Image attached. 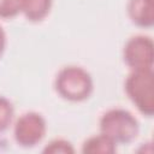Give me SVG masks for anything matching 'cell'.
I'll return each mask as SVG.
<instances>
[{"mask_svg":"<svg viewBox=\"0 0 154 154\" xmlns=\"http://www.w3.org/2000/svg\"><path fill=\"white\" fill-rule=\"evenodd\" d=\"M54 87L57 93L65 100L79 102L87 100L93 90L94 82L90 73L82 66H64L55 76Z\"/></svg>","mask_w":154,"mask_h":154,"instance_id":"6da1fadb","label":"cell"},{"mask_svg":"<svg viewBox=\"0 0 154 154\" xmlns=\"http://www.w3.org/2000/svg\"><path fill=\"white\" fill-rule=\"evenodd\" d=\"M124 89L130 101L144 116L154 113V72L153 69L131 70L128 75Z\"/></svg>","mask_w":154,"mask_h":154,"instance_id":"7a4b0ae2","label":"cell"},{"mask_svg":"<svg viewBox=\"0 0 154 154\" xmlns=\"http://www.w3.org/2000/svg\"><path fill=\"white\" fill-rule=\"evenodd\" d=\"M100 132L107 135L117 144L132 142L140 131L137 118L128 109L111 108L106 111L99 122Z\"/></svg>","mask_w":154,"mask_h":154,"instance_id":"3957f363","label":"cell"},{"mask_svg":"<svg viewBox=\"0 0 154 154\" xmlns=\"http://www.w3.org/2000/svg\"><path fill=\"white\" fill-rule=\"evenodd\" d=\"M46 131L47 123L42 114L37 112H25L14 123L13 137L19 146L31 148L43 140Z\"/></svg>","mask_w":154,"mask_h":154,"instance_id":"277c9868","label":"cell"},{"mask_svg":"<svg viewBox=\"0 0 154 154\" xmlns=\"http://www.w3.org/2000/svg\"><path fill=\"white\" fill-rule=\"evenodd\" d=\"M124 63L131 70L153 69L154 43L149 36L135 35L130 37L123 48Z\"/></svg>","mask_w":154,"mask_h":154,"instance_id":"5b68a950","label":"cell"},{"mask_svg":"<svg viewBox=\"0 0 154 154\" xmlns=\"http://www.w3.org/2000/svg\"><path fill=\"white\" fill-rule=\"evenodd\" d=\"M130 20L141 28H152L154 24V0H129L126 6Z\"/></svg>","mask_w":154,"mask_h":154,"instance_id":"8992f818","label":"cell"},{"mask_svg":"<svg viewBox=\"0 0 154 154\" xmlns=\"http://www.w3.org/2000/svg\"><path fill=\"white\" fill-rule=\"evenodd\" d=\"M116 150L117 143L102 132L90 136L82 144V152L84 154H112Z\"/></svg>","mask_w":154,"mask_h":154,"instance_id":"52a82bcc","label":"cell"},{"mask_svg":"<svg viewBox=\"0 0 154 154\" xmlns=\"http://www.w3.org/2000/svg\"><path fill=\"white\" fill-rule=\"evenodd\" d=\"M53 0H23L22 13L31 22L45 19L52 8Z\"/></svg>","mask_w":154,"mask_h":154,"instance_id":"ba28073f","label":"cell"},{"mask_svg":"<svg viewBox=\"0 0 154 154\" xmlns=\"http://www.w3.org/2000/svg\"><path fill=\"white\" fill-rule=\"evenodd\" d=\"M13 116L14 108L12 102L7 97L0 95V132H4L10 128L13 120Z\"/></svg>","mask_w":154,"mask_h":154,"instance_id":"9c48e42d","label":"cell"},{"mask_svg":"<svg viewBox=\"0 0 154 154\" xmlns=\"http://www.w3.org/2000/svg\"><path fill=\"white\" fill-rule=\"evenodd\" d=\"M45 154H72L75 153V148L72 143L64 138H55L52 140L46 147L43 148Z\"/></svg>","mask_w":154,"mask_h":154,"instance_id":"30bf717a","label":"cell"},{"mask_svg":"<svg viewBox=\"0 0 154 154\" xmlns=\"http://www.w3.org/2000/svg\"><path fill=\"white\" fill-rule=\"evenodd\" d=\"M23 0H0V18H12L22 12Z\"/></svg>","mask_w":154,"mask_h":154,"instance_id":"8fae6325","label":"cell"},{"mask_svg":"<svg viewBox=\"0 0 154 154\" xmlns=\"http://www.w3.org/2000/svg\"><path fill=\"white\" fill-rule=\"evenodd\" d=\"M5 48H6V32H5L4 28L0 25V58H1Z\"/></svg>","mask_w":154,"mask_h":154,"instance_id":"7c38bea8","label":"cell"}]
</instances>
